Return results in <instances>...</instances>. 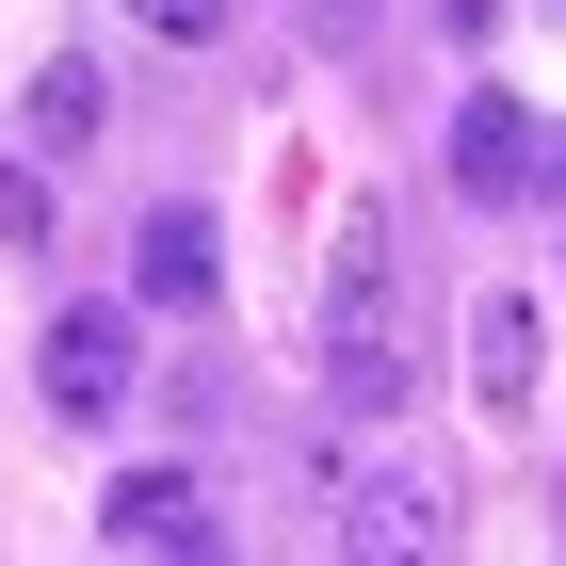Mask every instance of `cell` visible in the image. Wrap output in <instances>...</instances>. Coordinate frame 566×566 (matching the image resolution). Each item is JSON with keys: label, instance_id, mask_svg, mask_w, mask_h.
Here are the masks:
<instances>
[{"label": "cell", "instance_id": "7a4b0ae2", "mask_svg": "<svg viewBox=\"0 0 566 566\" xmlns=\"http://www.w3.org/2000/svg\"><path fill=\"white\" fill-rule=\"evenodd\" d=\"M437 551H453V485H437L421 453L340 470V566H437Z\"/></svg>", "mask_w": 566, "mask_h": 566}, {"label": "cell", "instance_id": "ba28073f", "mask_svg": "<svg viewBox=\"0 0 566 566\" xmlns=\"http://www.w3.org/2000/svg\"><path fill=\"white\" fill-rule=\"evenodd\" d=\"M97 114H114V97H97V65L65 49V65H33V97H17V146H33V163H82Z\"/></svg>", "mask_w": 566, "mask_h": 566}, {"label": "cell", "instance_id": "52a82bcc", "mask_svg": "<svg viewBox=\"0 0 566 566\" xmlns=\"http://www.w3.org/2000/svg\"><path fill=\"white\" fill-rule=\"evenodd\" d=\"M130 292H146V307H211V292H227L211 211H146V227H130Z\"/></svg>", "mask_w": 566, "mask_h": 566}, {"label": "cell", "instance_id": "6da1fadb", "mask_svg": "<svg viewBox=\"0 0 566 566\" xmlns=\"http://www.w3.org/2000/svg\"><path fill=\"white\" fill-rule=\"evenodd\" d=\"M324 405L340 421L405 405V243H389V211H356L340 260H324Z\"/></svg>", "mask_w": 566, "mask_h": 566}, {"label": "cell", "instance_id": "8992f818", "mask_svg": "<svg viewBox=\"0 0 566 566\" xmlns=\"http://www.w3.org/2000/svg\"><path fill=\"white\" fill-rule=\"evenodd\" d=\"M453 195H470V211H518L534 195V114L518 97H470V114H453Z\"/></svg>", "mask_w": 566, "mask_h": 566}, {"label": "cell", "instance_id": "277c9868", "mask_svg": "<svg viewBox=\"0 0 566 566\" xmlns=\"http://www.w3.org/2000/svg\"><path fill=\"white\" fill-rule=\"evenodd\" d=\"M97 518H114V566H227V518L195 470H130Z\"/></svg>", "mask_w": 566, "mask_h": 566}, {"label": "cell", "instance_id": "9c48e42d", "mask_svg": "<svg viewBox=\"0 0 566 566\" xmlns=\"http://www.w3.org/2000/svg\"><path fill=\"white\" fill-rule=\"evenodd\" d=\"M130 17H146L163 49H227V33H243V0H130Z\"/></svg>", "mask_w": 566, "mask_h": 566}, {"label": "cell", "instance_id": "3957f363", "mask_svg": "<svg viewBox=\"0 0 566 566\" xmlns=\"http://www.w3.org/2000/svg\"><path fill=\"white\" fill-rule=\"evenodd\" d=\"M130 373H146V340H130V307H65V324H49V356H33V389H49V421H114V405H130Z\"/></svg>", "mask_w": 566, "mask_h": 566}, {"label": "cell", "instance_id": "8fae6325", "mask_svg": "<svg viewBox=\"0 0 566 566\" xmlns=\"http://www.w3.org/2000/svg\"><path fill=\"white\" fill-rule=\"evenodd\" d=\"M437 33H453V49H485V33H502V0H437Z\"/></svg>", "mask_w": 566, "mask_h": 566}, {"label": "cell", "instance_id": "30bf717a", "mask_svg": "<svg viewBox=\"0 0 566 566\" xmlns=\"http://www.w3.org/2000/svg\"><path fill=\"white\" fill-rule=\"evenodd\" d=\"M0 243H49V178H17V163H0Z\"/></svg>", "mask_w": 566, "mask_h": 566}, {"label": "cell", "instance_id": "7c38bea8", "mask_svg": "<svg viewBox=\"0 0 566 566\" xmlns=\"http://www.w3.org/2000/svg\"><path fill=\"white\" fill-rule=\"evenodd\" d=\"M551 518H566V485H551Z\"/></svg>", "mask_w": 566, "mask_h": 566}, {"label": "cell", "instance_id": "5b68a950", "mask_svg": "<svg viewBox=\"0 0 566 566\" xmlns=\"http://www.w3.org/2000/svg\"><path fill=\"white\" fill-rule=\"evenodd\" d=\"M534 373H551V324H534V292H470V405H502L518 421Z\"/></svg>", "mask_w": 566, "mask_h": 566}]
</instances>
